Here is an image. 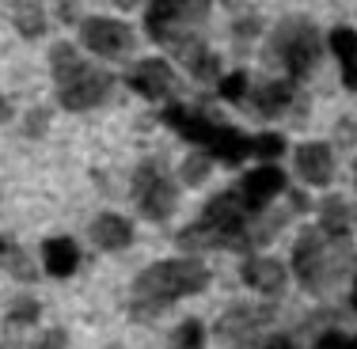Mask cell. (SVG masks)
Wrapping results in <instances>:
<instances>
[{
	"label": "cell",
	"instance_id": "10",
	"mask_svg": "<svg viewBox=\"0 0 357 349\" xmlns=\"http://www.w3.org/2000/svg\"><path fill=\"white\" fill-rule=\"evenodd\" d=\"M243 103H248L259 118H285L293 114V110H304V91H301V80H293V76H282V80H262L248 88V95H243Z\"/></svg>",
	"mask_w": 357,
	"mask_h": 349
},
{
	"label": "cell",
	"instance_id": "20",
	"mask_svg": "<svg viewBox=\"0 0 357 349\" xmlns=\"http://www.w3.org/2000/svg\"><path fill=\"white\" fill-rule=\"evenodd\" d=\"M178 57H183V65L190 69V76H198V80H217L220 76V57L198 38L178 42Z\"/></svg>",
	"mask_w": 357,
	"mask_h": 349
},
{
	"label": "cell",
	"instance_id": "7",
	"mask_svg": "<svg viewBox=\"0 0 357 349\" xmlns=\"http://www.w3.org/2000/svg\"><path fill=\"white\" fill-rule=\"evenodd\" d=\"M130 201L144 220H152V224L172 220V212L178 209V183L167 175V167L160 164L156 156H144L141 164L133 167Z\"/></svg>",
	"mask_w": 357,
	"mask_h": 349
},
{
	"label": "cell",
	"instance_id": "27",
	"mask_svg": "<svg viewBox=\"0 0 357 349\" xmlns=\"http://www.w3.org/2000/svg\"><path fill=\"white\" fill-rule=\"evenodd\" d=\"M248 88H251V76L243 72V69H236V72H228L225 80L217 84V95L225 99V103H243V95H248Z\"/></svg>",
	"mask_w": 357,
	"mask_h": 349
},
{
	"label": "cell",
	"instance_id": "26",
	"mask_svg": "<svg viewBox=\"0 0 357 349\" xmlns=\"http://www.w3.org/2000/svg\"><path fill=\"white\" fill-rule=\"evenodd\" d=\"M8 319H12L15 327H35V323L42 319V304L35 300V296H15L12 308H8Z\"/></svg>",
	"mask_w": 357,
	"mask_h": 349
},
{
	"label": "cell",
	"instance_id": "34",
	"mask_svg": "<svg viewBox=\"0 0 357 349\" xmlns=\"http://www.w3.org/2000/svg\"><path fill=\"white\" fill-rule=\"evenodd\" d=\"M114 4H118V8H122V12H133V8H137V4H141V0H114Z\"/></svg>",
	"mask_w": 357,
	"mask_h": 349
},
{
	"label": "cell",
	"instance_id": "32",
	"mask_svg": "<svg viewBox=\"0 0 357 349\" xmlns=\"http://www.w3.org/2000/svg\"><path fill=\"white\" fill-rule=\"evenodd\" d=\"M57 20H61L65 27L80 23V0H57Z\"/></svg>",
	"mask_w": 357,
	"mask_h": 349
},
{
	"label": "cell",
	"instance_id": "23",
	"mask_svg": "<svg viewBox=\"0 0 357 349\" xmlns=\"http://www.w3.org/2000/svg\"><path fill=\"white\" fill-rule=\"evenodd\" d=\"M209 175H213V156L202 152V148H194L190 156L178 164V183L190 186V190H198L202 183H209Z\"/></svg>",
	"mask_w": 357,
	"mask_h": 349
},
{
	"label": "cell",
	"instance_id": "37",
	"mask_svg": "<svg viewBox=\"0 0 357 349\" xmlns=\"http://www.w3.org/2000/svg\"><path fill=\"white\" fill-rule=\"evenodd\" d=\"M107 349H126V346H107Z\"/></svg>",
	"mask_w": 357,
	"mask_h": 349
},
{
	"label": "cell",
	"instance_id": "38",
	"mask_svg": "<svg viewBox=\"0 0 357 349\" xmlns=\"http://www.w3.org/2000/svg\"><path fill=\"white\" fill-rule=\"evenodd\" d=\"M354 342H357V338H354Z\"/></svg>",
	"mask_w": 357,
	"mask_h": 349
},
{
	"label": "cell",
	"instance_id": "5",
	"mask_svg": "<svg viewBox=\"0 0 357 349\" xmlns=\"http://www.w3.org/2000/svg\"><path fill=\"white\" fill-rule=\"evenodd\" d=\"M350 254V240H331L319 228H304L293 243V277L304 293L323 296L342 274V258Z\"/></svg>",
	"mask_w": 357,
	"mask_h": 349
},
{
	"label": "cell",
	"instance_id": "1",
	"mask_svg": "<svg viewBox=\"0 0 357 349\" xmlns=\"http://www.w3.org/2000/svg\"><path fill=\"white\" fill-rule=\"evenodd\" d=\"M266 212L270 209H251L236 190H220L217 198H209V205L202 209V217L178 235V243L194 247V251H209V247L248 251V247H259L262 240L274 235V228H262V217H266Z\"/></svg>",
	"mask_w": 357,
	"mask_h": 349
},
{
	"label": "cell",
	"instance_id": "3",
	"mask_svg": "<svg viewBox=\"0 0 357 349\" xmlns=\"http://www.w3.org/2000/svg\"><path fill=\"white\" fill-rule=\"evenodd\" d=\"M50 72H54V91L57 103L73 114L103 107L114 91V76L99 65H91L88 57H80V49L73 42H54L50 46Z\"/></svg>",
	"mask_w": 357,
	"mask_h": 349
},
{
	"label": "cell",
	"instance_id": "33",
	"mask_svg": "<svg viewBox=\"0 0 357 349\" xmlns=\"http://www.w3.org/2000/svg\"><path fill=\"white\" fill-rule=\"evenodd\" d=\"M15 118V107H12V99L8 95H0V125H8Z\"/></svg>",
	"mask_w": 357,
	"mask_h": 349
},
{
	"label": "cell",
	"instance_id": "31",
	"mask_svg": "<svg viewBox=\"0 0 357 349\" xmlns=\"http://www.w3.org/2000/svg\"><path fill=\"white\" fill-rule=\"evenodd\" d=\"M312 349H357V342L350 334H342V330H327V334H319Z\"/></svg>",
	"mask_w": 357,
	"mask_h": 349
},
{
	"label": "cell",
	"instance_id": "9",
	"mask_svg": "<svg viewBox=\"0 0 357 349\" xmlns=\"http://www.w3.org/2000/svg\"><path fill=\"white\" fill-rule=\"evenodd\" d=\"M80 42L88 54L103 57V61H118L133 49V31L110 15H88V20H80Z\"/></svg>",
	"mask_w": 357,
	"mask_h": 349
},
{
	"label": "cell",
	"instance_id": "28",
	"mask_svg": "<svg viewBox=\"0 0 357 349\" xmlns=\"http://www.w3.org/2000/svg\"><path fill=\"white\" fill-rule=\"evenodd\" d=\"M243 349H296V342L285 330H274V334H255L251 342H243Z\"/></svg>",
	"mask_w": 357,
	"mask_h": 349
},
{
	"label": "cell",
	"instance_id": "12",
	"mask_svg": "<svg viewBox=\"0 0 357 349\" xmlns=\"http://www.w3.org/2000/svg\"><path fill=\"white\" fill-rule=\"evenodd\" d=\"M126 84H130V91L141 95L144 103H164V99L172 95V88H175V69H172V61H164V57H144L141 65L130 69Z\"/></svg>",
	"mask_w": 357,
	"mask_h": 349
},
{
	"label": "cell",
	"instance_id": "21",
	"mask_svg": "<svg viewBox=\"0 0 357 349\" xmlns=\"http://www.w3.org/2000/svg\"><path fill=\"white\" fill-rule=\"evenodd\" d=\"M350 205H346V198L342 194H327L323 198V205H319V232L323 235H331V240H350Z\"/></svg>",
	"mask_w": 357,
	"mask_h": 349
},
{
	"label": "cell",
	"instance_id": "24",
	"mask_svg": "<svg viewBox=\"0 0 357 349\" xmlns=\"http://www.w3.org/2000/svg\"><path fill=\"white\" fill-rule=\"evenodd\" d=\"M206 342H209V334L202 319H183L172 330V349H206Z\"/></svg>",
	"mask_w": 357,
	"mask_h": 349
},
{
	"label": "cell",
	"instance_id": "36",
	"mask_svg": "<svg viewBox=\"0 0 357 349\" xmlns=\"http://www.w3.org/2000/svg\"><path fill=\"white\" fill-rule=\"evenodd\" d=\"M354 186H357V160H354Z\"/></svg>",
	"mask_w": 357,
	"mask_h": 349
},
{
	"label": "cell",
	"instance_id": "15",
	"mask_svg": "<svg viewBox=\"0 0 357 349\" xmlns=\"http://www.w3.org/2000/svg\"><path fill=\"white\" fill-rule=\"evenodd\" d=\"M266 327V308H255V304H232V308L220 311L217 319V338L225 346H243L255 334H262Z\"/></svg>",
	"mask_w": 357,
	"mask_h": 349
},
{
	"label": "cell",
	"instance_id": "22",
	"mask_svg": "<svg viewBox=\"0 0 357 349\" xmlns=\"http://www.w3.org/2000/svg\"><path fill=\"white\" fill-rule=\"evenodd\" d=\"M12 23L23 38H42L46 35V8L42 0H12Z\"/></svg>",
	"mask_w": 357,
	"mask_h": 349
},
{
	"label": "cell",
	"instance_id": "19",
	"mask_svg": "<svg viewBox=\"0 0 357 349\" xmlns=\"http://www.w3.org/2000/svg\"><path fill=\"white\" fill-rule=\"evenodd\" d=\"M0 270L12 281H23V285H35L38 281V266L31 262V254L23 251V243L8 232H0Z\"/></svg>",
	"mask_w": 357,
	"mask_h": 349
},
{
	"label": "cell",
	"instance_id": "4",
	"mask_svg": "<svg viewBox=\"0 0 357 349\" xmlns=\"http://www.w3.org/2000/svg\"><path fill=\"white\" fill-rule=\"evenodd\" d=\"M164 122L172 125L178 137H186L190 144H198L202 152H209L220 164H243L251 156V137L236 125H225L217 118H209L206 110L198 107H167L164 110Z\"/></svg>",
	"mask_w": 357,
	"mask_h": 349
},
{
	"label": "cell",
	"instance_id": "29",
	"mask_svg": "<svg viewBox=\"0 0 357 349\" xmlns=\"http://www.w3.org/2000/svg\"><path fill=\"white\" fill-rule=\"evenodd\" d=\"M46 130H50V107H35L27 118H23V133H27L31 141L46 137Z\"/></svg>",
	"mask_w": 357,
	"mask_h": 349
},
{
	"label": "cell",
	"instance_id": "35",
	"mask_svg": "<svg viewBox=\"0 0 357 349\" xmlns=\"http://www.w3.org/2000/svg\"><path fill=\"white\" fill-rule=\"evenodd\" d=\"M350 304L357 308V277H354V288H350Z\"/></svg>",
	"mask_w": 357,
	"mask_h": 349
},
{
	"label": "cell",
	"instance_id": "11",
	"mask_svg": "<svg viewBox=\"0 0 357 349\" xmlns=\"http://www.w3.org/2000/svg\"><path fill=\"white\" fill-rule=\"evenodd\" d=\"M240 277L251 293H259L262 300H278L289 285V266L274 254H248L240 266Z\"/></svg>",
	"mask_w": 357,
	"mask_h": 349
},
{
	"label": "cell",
	"instance_id": "17",
	"mask_svg": "<svg viewBox=\"0 0 357 349\" xmlns=\"http://www.w3.org/2000/svg\"><path fill=\"white\" fill-rule=\"evenodd\" d=\"M42 270L50 277H73L80 270V247L69 235H50L42 243Z\"/></svg>",
	"mask_w": 357,
	"mask_h": 349
},
{
	"label": "cell",
	"instance_id": "25",
	"mask_svg": "<svg viewBox=\"0 0 357 349\" xmlns=\"http://www.w3.org/2000/svg\"><path fill=\"white\" fill-rule=\"evenodd\" d=\"M285 137L282 133H259V137H251V156H259L262 164H278V160L285 156Z\"/></svg>",
	"mask_w": 357,
	"mask_h": 349
},
{
	"label": "cell",
	"instance_id": "13",
	"mask_svg": "<svg viewBox=\"0 0 357 349\" xmlns=\"http://www.w3.org/2000/svg\"><path fill=\"white\" fill-rule=\"evenodd\" d=\"M285 186H289V178H285L282 167L278 164H259V167H251V171L240 178L236 194H240L251 209H270L285 194Z\"/></svg>",
	"mask_w": 357,
	"mask_h": 349
},
{
	"label": "cell",
	"instance_id": "16",
	"mask_svg": "<svg viewBox=\"0 0 357 349\" xmlns=\"http://www.w3.org/2000/svg\"><path fill=\"white\" fill-rule=\"evenodd\" d=\"M91 243L99 247V251L114 254V251H126V247H133V240H137V228H133L130 217H122V212H99L96 220H91L88 228Z\"/></svg>",
	"mask_w": 357,
	"mask_h": 349
},
{
	"label": "cell",
	"instance_id": "14",
	"mask_svg": "<svg viewBox=\"0 0 357 349\" xmlns=\"http://www.w3.org/2000/svg\"><path fill=\"white\" fill-rule=\"evenodd\" d=\"M293 167H296V175H301L304 186L323 190V186L335 183V148H331L327 141H304V144H296V152H293Z\"/></svg>",
	"mask_w": 357,
	"mask_h": 349
},
{
	"label": "cell",
	"instance_id": "2",
	"mask_svg": "<svg viewBox=\"0 0 357 349\" xmlns=\"http://www.w3.org/2000/svg\"><path fill=\"white\" fill-rule=\"evenodd\" d=\"M213 270L202 258H164L152 262L149 270H141L130 285V315L133 319H156L160 311H167L172 304L198 296L209 288Z\"/></svg>",
	"mask_w": 357,
	"mask_h": 349
},
{
	"label": "cell",
	"instance_id": "6",
	"mask_svg": "<svg viewBox=\"0 0 357 349\" xmlns=\"http://www.w3.org/2000/svg\"><path fill=\"white\" fill-rule=\"evenodd\" d=\"M270 46L293 80H308L323 57V35L308 15H285L270 35Z\"/></svg>",
	"mask_w": 357,
	"mask_h": 349
},
{
	"label": "cell",
	"instance_id": "30",
	"mask_svg": "<svg viewBox=\"0 0 357 349\" xmlns=\"http://www.w3.org/2000/svg\"><path fill=\"white\" fill-rule=\"evenodd\" d=\"M31 349H69V330H65V327H50V330H42Z\"/></svg>",
	"mask_w": 357,
	"mask_h": 349
},
{
	"label": "cell",
	"instance_id": "8",
	"mask_svg": "<svg viewBox=\"0 0 357 349\" xmlns=\"http://www.w3.org/2000/svg\"><path fill=\"white\" fill-rule=\"evenodd\" d=\"M209 8H213V0H149L144 27L156 42L178 46V42L194 38V31L206 23Z\"/></svg>",
	"mask_w": 357,
	"mask_h": 349
},
{
	"label": "cell",
	"instance_id": "18",
	"mask_svg": "<svg viewBox=\"0 0 357 349\" xmlns=\"http://www.w3.org/2000/svg\"><path fill=\"white\" fill-rule=\"evenodd\" d=\"M327 46L338 61V76H342V88L346 91H357V31L354 27H335L327 35Z\"/></svg>",
	"mask_w": 357,
	"mask_h": 349
}]
</instances>
